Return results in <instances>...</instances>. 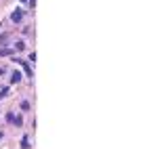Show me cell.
<instances>
[{
	"instance_id": "6da1fadb",
	"label": "cell",
	"mask_w": 160,
	"mask_h": 149,
	"mask_svg": "<svg viewBox=\"0 0 160 149\" xmlns=\"http://www.w3.org/2000/svg\"><path fill=\"white\" fill-rule=\"evenodd\" d=\"M21 19H23V8H15L11 13V21L13 23H21Z\"/></svg>"
},
{
	"instance_id": "ba28073f",
	"label": "cell",
	"mask_w": 160,
	"mask_h": 149,
	"mask_svg": "<svg viewBox=\"0 0 160 149\" xmlns=\"http://www.w3.org/2000/svg\"><path fill=\"white\" fill-rule=\"evenodd\" d=\"M7 40H8L7 34H0V46H4V44H7Z\"/></svg>"
},
{
	"instance_id": "9c48e42d",
	"label": "cell",
	"mask_w": 160,
	"mask_h": 149,
	"mask_svg": "<svg viewBox=\"0 0 160 149\" xmlns=\"http://www.w3.org/2000/svg\"><path fill=\"white\" fill-rule=\"evenodd\" d=\"M23 48H25V42H23V40H21V42H17V44H15V50H23Z\"/></svg>"
},
{
	"instance_id": "7a4b0ae2",
	"label": "cell",
	"mask_w": 160,
	"mask_h": 149,
	"mask_svg": "<svg viewBox=\"0 0 160 149\" xmlns=\"http://www.w3.org/2000/svg\"><path fill=\"white\" fill-rule=\"evenodd\" d=\"M17 63H19V65H21V67H23V71H25V76H28V78H32L34 74H32V67H30V65H28V63L23 61V59H15Z\"/></svg>"
},
{
	"instance_id": "277c9868",
	"label": "cell",
	"mask_w": 160,
	"mask_h": 149,
	"mask_svg": "<svg viewBox=\"0 0 160 149\" xmlns=\"http://www.w3.org/2000/svg\"><path fill=\"white\" fill-rule=\"evenodd\" d=\"M13 53H15V50H13V48H4V46H2V48H0V57H11V55H13Z\"/></svg>"
},
{
	"instance_id": "8fae6325",
	"label": "cell",
	"mask_w": 160,
	"mask_h": 149,
	"mask_svg": "<svg viewBox=\"0 0 160 149\" xmlns=\"http://www.w3.org/2000/svg\"><path fill=\"white\" fill-rule=\"evenodd\" d=\"M2 74H4V70H0V76H2Z\"/></svg>"
},
{
	"instance_id": "52a82bcc",
	"label": "cell",
	"mask_w": 160,
	"mask_h": 149,
	"mask_svg": "<svg viewBox=\"0 0 160 149\" xmlns=\"http://www.w3.org/2000/svg\"><path fill=\"white\" fill-rule=\"evenodd\" d=\"M13 124H15V126H21V124H23V118H21V116H15Z\"/></svg>"
},
{
	"instance_id": "30bf717a",
	"label": "cell",
	"mask_w": 160,
	"mask_h": 149,
	"mask_svg": "<svg viewBox=\"0 0 160 149\" xmlns=\"http://www.w3.org/2000/svg\"><path fill=\"white\" fill-rule=\"evenodd\" d=\"M21 109L28 111V109H30V103H28V101H21Z\"/></svg>"
},
{
	"instance_id": "8992f818",
	"label": "cell",
	"mask_w": 160,
	"mask_h": 149,
	"mask_svg": "<svg viewBox=\"0 0 160 149\" xmlns=\"http://www.w3.org/2000/svg\"><path fill=\"white\" fill-rule=\"evenodd\" d=\"M8 94H11V90H8V88L4 86V88H2V90H0V101H2L4 97H8Z\"/></svg>"
},
{
	"instance_id": "5b68a950",
	"label": "cell",
	"mask_w": 160,
	"mask_h": 149,
	"mask_svg": "<svg viewBox=\"0 0 160 149\" xmlns=\"http://www.w3.org/2000/svg\"><path fill=\"white\" fill-rule=\"evenodd\" d=\"M19 145H21V149H30V141H28V137H23Z\"/></svg>"
},
{
	"instance_id": "4fadbf2b",
	"label": "cell",
	"mask_w": 160,
	"mask_h": 149,
	"mask_svg": "<svg viewBox=\"0 0 160 149\" xmlns=\"http://www.w3.org/2000/svg\"><path fill=\"white\" fill-rule=\"evenodd\" d=\"M21 2H23V4H25V2H28V0H21Z\"/></svg>"
},
{
	"instance_id": "3957f363",
	"label": "cell",
	"mask_w": 160,
	"mask_h": 149,
	"mask_svg": "<svg viewBox=\"0 0 160 149\" xmlns=\"http://www.w3.org/2000/svg\"><path fill=\"white\" fill-rule=\"evenodd\" d=\"M11 82H13V84L21 82V71H13V74H11Z\"/></svg>"
},
{
	"instance_id": "7c38bea8",
	"label": "cell",
	"mask_w": 160,
	"mask_h": 149,
	"mask_svg": "<svg viewBox=\"0 0 160 149\" xmlns=\"http://www.w3.org/2000/svg\"><path fill=\"white\" fill-rule=\"evenodd\" d=\"M2 137H4V134H2V132H0V139H2Z\"/></svg>"
}]
</instances>
